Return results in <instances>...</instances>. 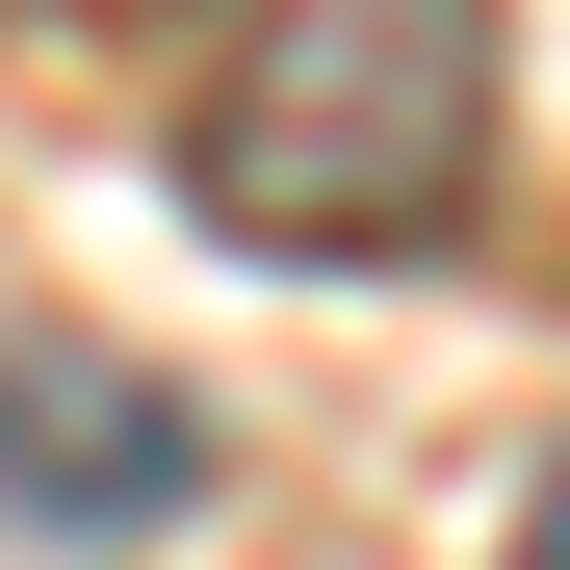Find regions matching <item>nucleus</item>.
<instances>
[{"mask_svg":"<svg viewBox=\"0 0 570 570\" xmlns=\"http://www.w3.org/2000/svg\"><path fill=\"white\" fill-rule=\"evenodd\" d=\"M493 78H519L493 0H208L156 181L234 259H441L493 208Z\"/></svg>","mask_w":570,"mask_h":570,"instance_id":"1","label":"nucleus"},{"mask_svg":"<svg viewBox=\"0 0 570 570\" xmlns=\"http://www.w3.org/2000/svg\"><path fill=\"white\" fill-rule=\"evenodd\" d=\"M208 519V390L130 337H0V544H181Z\"/></svg>","mask_w":570,"mask_h":570,"instance_id":"2","label":"nucleus"},{"mask_svg":"<svg viewBox=\"0 0 570 570\" xmlns=\"http://www.w3.org/2000/svg\"><path fill=\"white\" fill-rule=\"evenodd\" d=\"M519 570H570V441H544V493H519Z\"/></svg>","mask_w":570,"mask_h":570,"instance_id":"3","label":"nucleus"}]
</instances>
